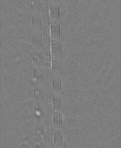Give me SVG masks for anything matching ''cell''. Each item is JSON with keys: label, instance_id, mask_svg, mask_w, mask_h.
<instances>
[{"label": "cell", "instance_id": "cell-1", "mask_svg": "<svg viewBox=\"0 0 121 148\" xmlns=\"http://www.w3.org/2000/svg\"><path fill=\"white\" fill-rule=\"evenodd\" d=\"M55 144L57 148H62L63 145L62 132L61 129H56L55 132Z\"/></svg>", "mask_w": 121, "mask_h": 148}]
</instances>
